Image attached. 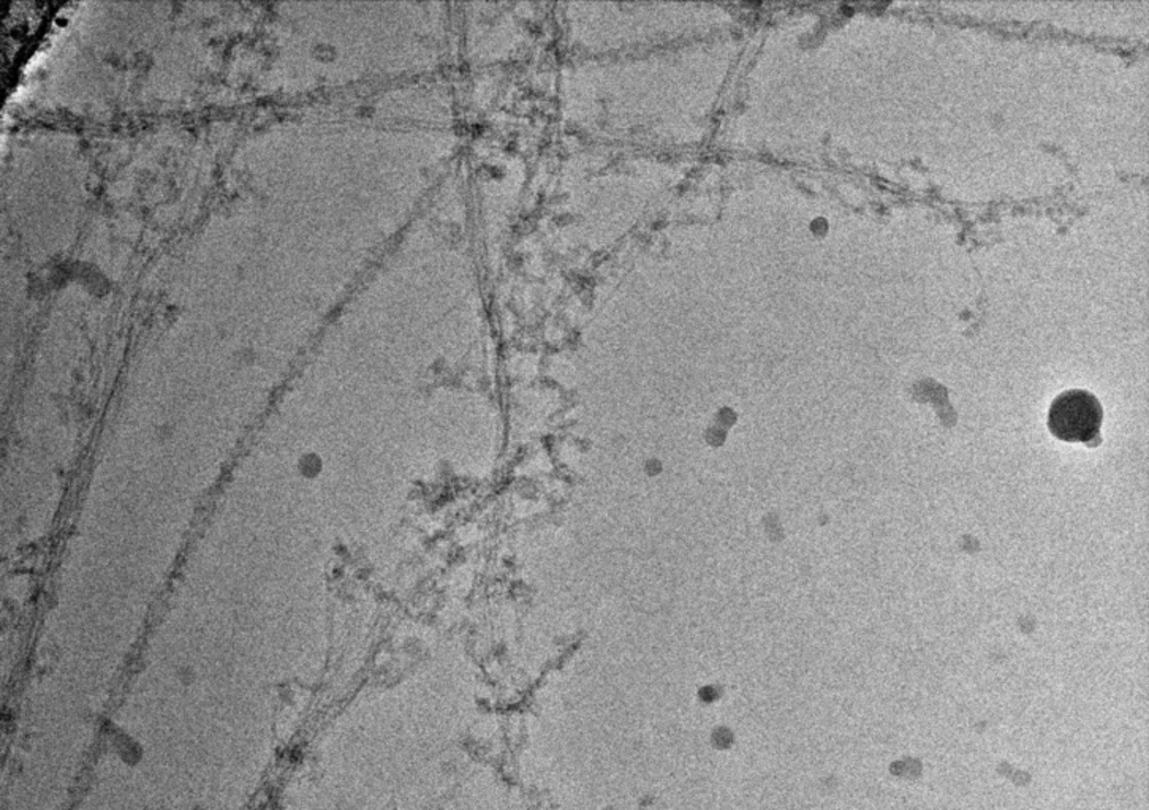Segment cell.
I'll return each instance as SVG.
<instances>
[{
	"label": "cell",
	"instance_id": "6da1fadb",
	"mask_svg": "<svg viewBox=\"0 0 1149 810\" xmlns=\"http://www.w3.org/2000/svg\"><path fill=\"white\" fill-rule=\"evenodd\" d=\"M1104 410L1098 397L1090 391L1070 390L1053 401L1048 414V428L1056 439L1064 442L1092 443L1101 439Z\"/></svg>",
	"mask_w": 1149,
	"mask_h": 810
},
{
	"label": "cell",
	"instance_id": "7a4b0ae2",
	"mask_svg": "<svg viewBox=\"0 0 1149 810\" xmlns=\"http://www.w3.org/2000/svg\"><path fill=\"white\" fill-rule=\"evenodd\" d=\"M310 460L311 458L306 456V461H303V463H301V465H303L304 467L303 474L317 475V472L321 471V461H318L317 458H314V461Z\"/></svg>",
	"mask_w": 1149,
	"mask_h": 810
}]
</instances>
